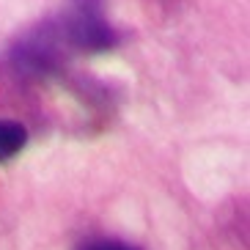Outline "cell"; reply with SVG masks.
Returning <instances> with one entry per match:
<instances>
[{"label": "cell", "mask_w": 250, "mask_h": 250, "mask_svg": "<svg viewBox=\"0 0 250 250\" xmlns=\"http://www.w3.org/2000/svg\"><path fill=\"white\" fill-rule=\"evenodd\" d=\"M55 25L69 50L104 52L121 42L116 28L104 20L102 0H72L66 11L55 17Z\"/></svg>", "instance_id": "6da1fadb"}, {"label": "cell", "mask_w": 250, "mask_h": 250, "mask_svg": "<svg viewBox=\"0 0 250 250\" xmlns=\"http://www.w3.org/2000/svg\"><path fill=\"white\" fill-rule=\"evenodd\" d=\"M28 146V129L20 121H0V162L17 157L22 148Z\"/></svg>", "instance_id": "7a4b0ae2"}, {"label": "cell", "mask_w": 250, "mask_h": 250, "mask_svg": "<svg viewBox=\"0 0 250 250\" xmlns=\"http://www.w3.org/2000/svg\"><path fill=\"white\" fill-rule=\"evenodd\" d=\"M80 250H138V248H132L126 242H118V239H96V242L83 245Z\"/></svg>", "instance_id": "3957f363"}]
</instances>
